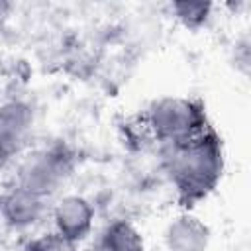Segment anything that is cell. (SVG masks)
Instances as JSON below:
<instances>
[{
    "label": "cell",
    "mask_w": 251,
    "mask_h": 251,
    "mask_svg": "<svg viewBox=\"0 0 251 251\" xmlns=\"http://www.w3.org/2000/svg\"><path fill=\"white\" fill-rule=\"evenodd\" d=\"M165 165L175 186L186 200L200 198L214 188L222 175V143L210 129L188 141L167 143Z\"/></svg>",
    "instance_id": "cell-1"
},
{
    "label": "cell",
    "mask_w": 251,
    "mask_h": 251,
    "mask_svg": "<svg viewBox=\"0 0 251 251\" xmlns=\"http://www.w3.org/2000/svg\"><path fill=\"white\" fill-rule=\"evenodd\" d=\"M145 122L153 135L165 145L188 141L208 129L204 108L198 102L180 96L155 100L147 108Z\"/></svg>",
    "instance_id": "cell-2"
},
{
    "label": "cell",
    "mask_w": 251,
    "mask_h": 251,
    "mask_svg": "<svg viewBox=\"0 0 251 251\" xmlns=\"http://www.w3.org/2000/svg\"><path fill=\"white\" fill-rule=\"evenodd\" d=\"M71 173V155L63 147H41L27 153L16 171V184L49 198Z\"/></svg>",
    "instance_id": "cell-3"
},
{
    "label": "cell",
    "mask_w": 251,
    "mask_h": 251,
    "mask_svg": "<svg viewBox=\"0 0 251 251\" xmlns=\"http://www.w3.org/2000/svg\"><path fill=\"white\" fill-rule=\"evenodd\" d=\"M94 208L80 194H67L57 200L53 208V226L55 233L63 239L78 245L92 231Z\"/></svg>",
    "instance_id": "cell-4"
},
{
    "label": "cell",
    "mask_w": 251,
    "mask_h": 251,
    "mask_svg": "<svg viewBox=\"0 0 251 251\" xmlns=\"http://www.w3.org/2000/svg\"><path fill=\"white\" fill-rule=\"evenodd\" d=\"M33 127V110L24 100H8L0 104V159L18 153Z\"/></svg>",
    "instance_id": "cell-5"
},
{
    "label": "cell",
    "mask_w": 251,
    "mask_h": 251,
    "mask_svg": "<svg viewBox=\"0 0 251 251\" xmlns=\"http://www.w3.org/2000/svg\"><path fill=\"white\" fill-rule=\"evenodd\" d=\"M43 212L45 198L22 188L16 182L0 192V218L12 229H27L35 226Z\"/></svg>",
    "instance_id": "cell-6"
},
{
    "label": "cell",
    "mask_w": 251,
    "mask_h": 251,
    "mask_svg": "<svg viewBox=\"0 0 251 251\" xmlns=\"http://www.w3.org/2000/svg\"><path fill=\"white\" fill-rule=\"evenodd\" d=\"M210 241L208 226L192 216L180 214L169 222L165 229V245L167 251H206Z\"/></svg>",
    "instance_id": "cell-7"
},
{
    "label": "cell",
    "mask_w": 251,
    "mask_h": 251,
    "mask_svg": "<svg viewBox=\"0 0 251 251\" xmlns=\"http://www.w3.org/2000/svg\"><path fill=\"white\" fill-rule=\"evenodd\" d=\"M92 251H145V245L131 222L114 220L100 231Z\"/></svg>",
    "instance_id": "cell-8"
},
{
    "label": "cell",
    "mask_w": 251,
    "mask_h": 251,
    "mask_svg": "<svg viewBox=\"0 0 251 251\" xmlns=\"http://www.w3.org/2000/svg\"><path fill=\"white\" fill-rule=\"evenodd\" d=\"M171 12L182 25L196 29V27L204 25L208 22V18L212 16V4H208V2H173Z\"/></svg>",
    "instance_id": "cell-9"
},
{
    "label": "cell",
    "mask_w": 251,
    "mask_h": 251,
    "mask_svg": "<svg viewBox=\"0 0 251 251\" xmlns=\"http://www.w3.org/2000/svg\"><path fill=\"white\" fill-rule=\"evenodd\" d=\"M24 251H76V245L63 239L61 235L47 233V235H39L35 239H31Z\"/></svg>",
    "instance_id": "cell-10"
},
{
    "label": "cell",
    "mask_w": 251,
    "mask_h": 251,
    "mask_svg": "<svg viewBox=\"0 0 251 251\" xmlns=\"http://www.w3.org/2000/svg\"><path fill=\"white\" fill-rule=\"evenodd\" d=\"M10 12H12V4H8V2L0 0V29H2V25L6 24V20H8Z\"/></svg>",
    "instance_id": "cell-11"
}]
</instances>
